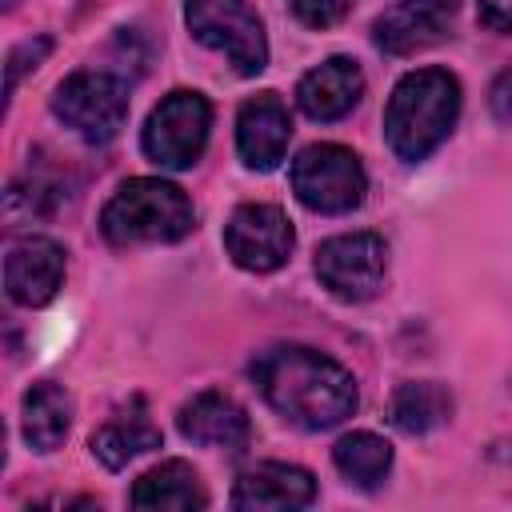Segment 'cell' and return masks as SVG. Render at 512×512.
Wrapping results in <instances>:
<instances>
[{
	"label": "cell",
	"instance_id": "5bb4252c",
	"mask_svg": "<svg viewBox=\"0 0 512 512\" xmlns=\"http://www.w3.org/2000/svg\"><path fill=\"white\" fill-rule=\"evenodd\" d=\"M176 428L184 440L192 444H204V448H228V452H240L248 448L252 440V424H248V412L224 396V392H200L192 396L180 416H176Z\"/></svg>",
	"mask_w": 512,
	"mask_h": 512
},
{
	"label": "cell",
	"instance_id": "e0dca14e",
	"mask_svg": "<svg viewBox=\"0 0 512 512\" xmlns=\"http://www.w3.org/2000/svg\"><path fill=\"white\" fill-rule=\"evenodd\" d=\"M20 428H24V440L36 448V452H56L72 428V396L52 384V380H40L24 392V408H20Z\"/></svg>",
	"mask_w": 512,
	"mask_h": 512
},
{
	"label": "cell",
	"instance_id": "9a60e30c",
	"mask_svg": "<svg viewBox=\"0 0 512 512\" xmlns=\"http://www.w3.org/2000/svg\"><path fill=\"white\" fill-rule=\"evenodd\" d=\"M360 96H364V72L348 56H332L316 64L296 84V104L312 120H340L360 104Z\"/></svg>",
	"mask_w": 512,
	"mask_h": 512
},
{
	"label": "cell",
	"instance_id": "603a6c76",
	"mask_svg": "<svg viewBox=\"0 0 512 512\" xmlns=\"http://www.w3.org/2000/svg\"><path fill=\"white\" fill-rule=\"evenodd\" d=\"M488 104H492V116H496L500 124L512 128V64L492 80V96H488Z\"/></svg>",
	"mask_w": 512,
	"mask_h": 512
},
{
	"label": "cell",
	"instance_id": "277c9868",
	"mask_svg": "<svg viewBox=\"0 0 512 512\" xmlns=\"http://www.w3.org/2000/svg\"><path fill=\"white\" fill-rule=\"evenodd\" d=\"M184 20L188 32L212 52H220L240 76L264 72L268 40L252 0H184Z\"/></svg>",
	"mask_w": 512,
	"mask_h": 512
},
{
	"label": "cell",
	"instance_id": "7c38bea8",
	"mask_svg": "<svg viewBox=\"0 0 512 512\" xmlns=\"http://www.w3.org/2000/svg\"><path fill=\"white\" fill-rule=\"evenodd\" d=\"M288 140H292V116L276 92H260V96L240 104L236 148H240L248 168H256V172L276 168L288 152Z\"/></svg>",
	"mask_w": 512,
	"mask_h": 512
},
{
	"label": "cell",
	"instance_id": "30bf717a",
	"mask_svg": "<svg viewBox=\"0 0 512 512\" xmlns=\"http://www.w3.org/2000/svg\"><path fill=\"white\" fill-rule=\"evenodd\" d=\"M64 284V248L48 236H24L4 256V288L16 304L40 308Z\"/></svg>",
	"mask_w": 512,
	"mask_h": 512
},
{
	"label": "cell",
	"instance_id": "7a4b0ae2",
	"mask_svg": "<svg viewBox=\"0 0 512 512\" xmlns=\"http://www.w3.org/2000/svg\"><path fill=\"white\" fill-rule=\"evenodd\" d=\"M460 116V84L444 68H416L408 72L388 100L384 136L400 160H424L432 148L444 144Z\"/></svg>",
	"mask_w": 512,
	"mask_h": 512
},
{
	"label": "cell",
	"instance_id": "3957f363",
	"mask_svg": "<svg viewBox=\"0 0 512 512\" xmlns=\"http://www.w3.org/2000/svg\"><path fill=\"white\" fill-rule=\"evenodd\" d=\"M192 200L156 176H136L112 192V200L100 212V232L108 244H172L192 232Z\"/></svg>",
	"mask_w": 512,
	"mask_h": 512
},
{
	"label": "cell",
	"instance_id": "ba28073f",
	"mask_svg": "<svg viewBox=\"0 0 512 512\" xmlns=\"http://www.w3.org/2000/svg\"><path fill=\"white\" fill-rule=\"evenodd\" d=\"M388 248L376 232H344L316 248V276L320 284L348 304L372 300L384 284Z\"/></svg>",
	"mask_w": 512,
	"mask_h": 512
},
{
	"label": "cell",
	"instance_id": "ffe728a7",
	"mask_svg": "<svg viewBox=\"0 0 512 512\" xmlns=\"http://www.w3.org/2000/svg\"><path fill=\"white\" fill-rule=\"evenodd\" d=\"M332 460L356 488H376L392 468V444L376 432H352L332 448Z\"/></svg>",
	"mask_w": 512,
	"mask_h": 512
},
{
	"label": "cell",
	"instance_id": "ac0fdd59",
	"mask_svg": "<svg viewBox=\"0 0 512 512\" xmlns=\"http://www.w3.org/2000/svg\"><path fill=\"white\" fill-rule=\"evenodd\" d=\"M160 448V428L144 416V408L136 404V412H124L116 420H108L96 436H92V452L104 468H124L132 456Z\"/></svg>",
	"mask_w": 512,
	"mask_h": 512
},
{
	"label": "cell",
	"instance_id": "d4e9b609",
	"mask_svg": "<svg viewBox=\"0 0 512 512\" xmlns=\"http://www.w3.org/2000/svg\"><path fill=\"white\" fill-rule=\"evenodd\" d=\"M4 4H16V0H4Z\"/></svg>",
	"mask_w": 512,
	"mask_h": 512
},
{
	"label": "cell",
	"instance_id": "44dd1931",
	"mask_svg": "<svg viewBox=\"0 0 512 512\" xmlns=\"http://www.w3.org/2000/svg\"><path fill=\"white\" fill-rule=\"evenodd\" d=\"M296 20L308 28H328L348 12V0H288Z\"/></svg>",
	"mask_w": 512,
	"mask_h": 512
},
{
	"label": "cell",
	"instance_id": "9c48e42d",
	"mask_svg": "<svg viewBox=\"0 0 512 512\" xmlns=\"http://www.w3.org/2000/svg\"><path fill=\"white\" fill-rule=\"evenodd\" d=\"M296 232L276 204H240L224 224V248L244 272H276L292 256Z\"/></svg>",
	"mask_w": 512,
	"mask_h": 512
},
{
	"label": "cell",
	"instance_id": "d6986e66",
	"mask_svg": "<svg viewBox=\"0 0 512 512\" xmlns=\"http://www.w3.org/2000/svg\"><path fill=\"white\" fill-rule=\"evenodd\" d=\"M452 412V396L436 384V380H412L400 384L392 396V424L408 436H424L432 428H440Z\"/></svg>",
	"mask_w": 512,
	"mask_h": 512
},
{
	"label": "cell",
	"instance_id": "4fadbf2b",
	"mask_svg": "<svg viewBox=\"0 0 512 512\" xmlns=\"http://www.w3.org/2000/svg\"><path fill=\"white\" fill-rule=\"evenodd\" d=\"M316 496V480L312 472L296 468V464H280V460H264L248 472L236 476L232 488V504L244 512H284V508H304Z\"/></svg>",
	"mask_w": 512,
	"mask_h": 512
},
{
	"label": "cell",
	"instance_id": "6da1fadb",
	"mask_svg": "<svg viewBox=\"0 0 512 512\" xmlns=\"http://www.w3.org/2000/svg\"><path fill=\"white\" fill-rule=\"evenodd\" d=\"M252 380L260 396L296 428L324 432L356 412V380L348 368L304 344H272L256 352Z\"/></svg>",
	"mask_w": 512,
	"mask_h": 512
},
{
	"label": "cell",
	"instance_id": "8992f818",
	"mask_svg": "<svg viewBox=\"0 0 512 512\" xmlns=\"http://www.w3.org/2000/svg\"><path fill=\"white\" fill-rule=\"evenodd\" d=\"M56 120L88 144H108L128 120V84L116 72H72L52 96Z\"/></svg>",
	"mask_w": 512,
	"mask_h": 512
},
{
	"label": "cell",
	"instance_id": "52a82bcc",
	"mask_svg": "<svg viewBox=\"0 0 512 512\" xmlns=\"http://www.w3.org/2000/svg\"><path fill=\"white\" fill-rule=\"evenodd\" d=\"M208 128H212V104L200 92L176 88L152 108L144 124V152L160 168H192L208 144Z\"/></svg>",
	"mask_w": 512,
	"mask_h": 512
},
{
	"label": "cell",
	"instance_id": "7402d4cb",
	"mask_svg": "<svg viewBox=\"0 0 512 512\" xmlns=\"http://www.w3.org/2000/svg\"><path fill=\"white\" fill-rule=\"evenodd\" d=\"M48 48H52V40H48V36H36V40H24V44L8 56V96L16 92L20 76H24L28 68H36V64L48 56Z\"/></svg>",
	"mask_w": 512,
	"mask_h": 512
},
{
	"label": "cell",
	"instance_id": "cb8c5ba5",
	"mask_svg": "<svg viewBox=\"0 0 512 512\" xmlns=\"http://www.w3.org/2000/svg\"><path fill=\"white\" fill-rule=\"evenodd\" d=\"M476 16L492 32H512V0H476Z\"/></svg>",
	"mask_w": 512,
	"mask_h": 512
},
{
	"label": "cell",
	"instance_id": "8fae6325",
	"mask_svg": "<svg viewBox=\"0 0 512 512\" xmlns=\"http://www.w3.org/2000/svg\"><path fill=\"white\" fill-rule=\"evenodd\" d=\"M452 16L456 0H396L392 8H384V16H376L372 36L388 56H408L436 44L452 28Z\"/></svg>",
	"mask_w": 512,
	"mask_h": 512
},
{
	"label": "cell",
	"instance_id": "2e32d148",
	"mask_svg": "<svg viewBox=\"0 0 512 512\" xmlns=\"http://www.w3.org/2000/svg\"><path fill=\"white\" fill-rule=\"evenodd\" d=\"M204 504H208L204 480L184 460H164L132 484V508H152V512L180 508V512H188V508H204Z\"/></svg>",
	"mask_w": 512,
	"mask_h": 512
},
{
	"label": "cell",
	"instance_id": "5b68a950",
	"mask_svg": "<svg viewBox=\"0 0 512 512\" xmlns=\"http://www.w3.org/2000/svg\"><path fill=\"white\" fill-rule=\"evenodd\" d=\"M292 192L304 208L336 216V212H352L364 200L368 176L352 148L312 144L292 160Z\"/></svg>",
	"mask_w": 512,
	"mask_h": 512
}]
</instances>
